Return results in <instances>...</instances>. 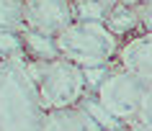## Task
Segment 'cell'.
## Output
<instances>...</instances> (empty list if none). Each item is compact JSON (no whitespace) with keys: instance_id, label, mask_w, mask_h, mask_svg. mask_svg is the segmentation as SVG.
<instances>
[{"instance_id":"6","label":"cell","mask_w":152,"mask_h":131,"mask_svg":"<svg viewBox=\"0 0 152 131\" xmlns=\"http://www.w3.org/2000/svg\"><path fill=\"white\" fill-rule=\"evenodd\" d=\"M116 62H119V67L152 82V33L144 31V33H134V36L124 39Z\"/></svg>"},{"instance_id":"3","label":"cell","mask_w":152,"mask_h":131,"mask_svg":"<svg viewBox=\"0 0 152 131\" xmlns=\"http://www.w3.org/2000/svg\"><path fill=\"white\" fill-rule=\"evenodd\" d=\"M26 62H28V69L34 75V82L39 88L41 103L47 111L80 106L90 93L85 69L70 59L57 57L52 62H31V59Z\"/></svg>"},{"instance_id":"12","label":"cell","mask_w":152,"mask_h":131,"mask_svg":"<svg viewBox=\"0 0 152 131\" xmlns=\"http://www.w3.org/2000/svg\"><path fill=\"white\" fill-rule=\"evenodd\" d=\"M5 59H8V57H5V54L0 51V69H3V64H5Z\"/></svg>"},{"instance_id":"9","label":"cell","mask_w":152,"mask_h":131,"mask_svg":"<svg viewBox=\"0 0 152 131\" xmlns=\"http://www.w3.org/2000/svg\"><path fill=\"white\" fill-rule=\"evenodd\" d=\"M106 26L111 28L121 41L134 36L137 28H142V18H139V5H129V3H116L108 16H106Z\"/></svg>"},{"instance_id":"7","label":"cell","mask_w":152,"mask_h":131,"mask_svg":"<svg viewBox=\"0 0 152 131\" xmlns=\"http://www.w3.org/2000/svg\"><path fill=\"white\" fill-rule=\"evenodd\" d=\"M44 131H103V129L83 106H70L47 111Z\"/></svg>"},{"instance_id":"10","label":"cell","mask_w":152,"mask_h":131,"mask_svg":"<svg viewBox=\"0 0 152 131\" xmlns=\"http://www.w3.org/2000/svg\"><path fill=\"white\" fill-rule=\"evenodd\" d=\"M26 28V0H0V33Z\"/></svg>"},{"instance_id":"14","label":"cell","mask_w":152,"mask_h":131,"mask_svg":"<svg viewBox=\"0 0 152 131\" xmlns=\"http://www.w3.org/2000/svg\"><path fill=\"white\" fill-rule=\"evenodd\" d=\"M108 131H132L129 126H121V129H108Z\"/></svg>"},{"instance_id":"5","label":"cell","mask_w":152,"mask_h":131,"mask_svg":"<svg viewBox=\"0 0 152 131\" xmlns=\"http://www.w3.org/2000/svg\"><path fill=\"white\" fill-rule=\"evenodd\" d=\"M75 21V0H26V28L57 36Z\"/></svg>"},{"instance_id":"11","label":"cell","mask_w":152,"mask_h":131,"mask_svg":"<svg viewBox=\"0 0 152 131\" xmlns=\"http://www.w3.org/2000/svg\"><path fill=\"white\" fill-rule=\"evenodd\" d=\"M129 126H137V129H142V131H152V85H150V90H147V95L142 100V108H139L137 121L129 123Z\"/></svg>"},{"instance_id":"2","label":"cell","mask_w":152,"mask_h":131,"mask_svg":"<svg viewBox=\"0 0 152 131\" xmlns=\"http://www.w3.org/2000/svg\"><path fill=\"white\" fill-rule=\"evenodd\" d=\"M57 49L64 59H70L83 69L108 67L119 57L121 39L103 21H75L54 36Z\"/></svg>"},{"instance_id":"4","label":"cell","mask_w":152,"mask_h":131,"mask_svg":"<svg viewBox=\"0 0 152 131\" xmlns=\"http://www.w3.org/2000/svg\"><path fill=\"white\" fill-rule=\"evenodd\" d=\"M150 85L152 82H147L139 75L129 72L124 67H113V69H106V75L101 77V82L93 88L90 95L103 106V111L113 121H119L121 126H129L137 121Z\"/></svg>"},{"instance_id":"8","label":"cell","mask_w":152,"mask_h":131,"mask_svg":"<svg viewBox=\"0 0 152 131\" xmlns=\"http://www.w3.org/2000/svg\"><path fill=\"white\" fill-rule=\"evenodd\" d=\"M21 39H23V57L31 59V62H52V59L62 57L59 49H57V39L49 36V33H39V31H34V28H23Z\"/></svg>"},{"instance_id":"1","label":"cell","mask_w":152,"mask_h":131,"mask_svg":"<svg viewBox=\"0 0 152 131\" xmlns=\"http://www.w3.org/2000/svg\"><path fill=\"white\" fill-rule=\"evenodd\" d=\"M41 103L26 57L5 59L0 69V131H44Z\"/></svg>"},{"instance_id":"13","label":"cell","mask_w":152,"mask_h":131,"mask_svg":"<svg viewBox=\"0 0 152 131\" xmlns=\"http://www.w3.org/2000/svg\"><path fill=\"white\" fill-rule=\"evenodd\" d=\"M139 5H147V8H152V0H139Z\"/></svg>"}]
</instances>
